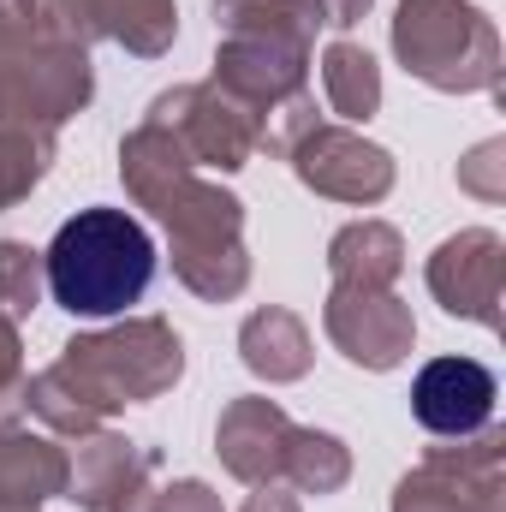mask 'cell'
Segmentation results:
<instances>
[{
  "label": "cell",
  "mask_w": 506,
  "mask_h": 512,
  "mask_svg": "<svg viewBox=\"0 0 506 512\" xmlns=\"http://www.w3.org/2000/svg\"><path fill=\"white\" fill-rule=\"evenodd\" d=\"M322 90H328V102H334L340 120H370L381 108L376 60H370L364 48H352V42H334V48L322 54Z\"/></svg>",
  "instance_id": "cell-19"
},
{
  "label": "cell",
  "mask_w": 506,
  "mask_h": 512,
  "mask_svg": "<svg viewBox=\"0 0 506 512\" xmlns=\"http://www.w3.org/2000/svg\"><path fill=\"white\" fill-rule=\"evenodd\" d=\"M155 512H221V501L203 483H173V489H161Z\"/></svg>",
  "instance_id": "cell-23"
},
{
  "label": "cell",
  "mask_w": 506,
  "mask_h": 512,
  "mask_svg": "<svg viewBox=\"0 0 506 512\" xmlns=\"http://www.w3.org/2000/svg\"><path fill=\"white\" fill-rule=\"evenodd\" d=\"M328 262H334V280L340 286H393V274L405 268V251H399V233L393 227L358 221V227H346L328 245Z\"/></svg>",
  "instance_id": "cell-17"
},
{
  "label": "cell",
  "mask_w": 506,
  "mask_h": 512,
  "mask_svg": "<svg viewBox=\"0 0 506 512\" xmlns=\"http://www.w3.org/2000/svg\"><path fill=\"white\" fill-rule=\"evenodd\" d=\"M495 155H501V143H483V149L471 155V167H465V185H471V191H483V197H501V185L489 179V167H495Z\"/></svg>",
  "instance_id": "cell-24"
},
{
  "label": "cell",
  "mask_w": 506,
  "mask_h": 512,
  "mask_svg": "<svg viewBox=\"0 0 506 512\" xmlns=\"http://www.w3.org/2000/svg\"><path fill=\"white\" fill-rule=\"evenodd\" d=\"M42 304V256L18 239H0V316L24 322Z\"/></svg>",
  "instance_id": "cell-21"
},
{
  "label": "cell",
  "mask_w": 506,
  "mask_h": 512,
  "mask_svg": "<svg viewBox=\"0 0 506 512\" xmlns=\"http://www.w3.org/2000/svg\"><path fill=\"white\" fill-rule=\"evenodd\" d=\"M24 399V358H18V322L0 316V405Z\"/></svg>",
  "instance_id": "cell-22"
},
{
  "label": "cell",
  "mask_w": 506,
  "mask_h": 512,
  "mask_svg": "<svg viewBox=\"0 0 506 512\" xmlns=\"http://www.w3.org/2000/svg\"><path fill=\"white\" fill-rule=\"evenodd\" d=\"M239 352L262 382H298L310 370V334L292 310H256L239 334Z\"/></svg>",
  "instance_id": "cell-16"
},
{
  "label": "cell",
  "mask_w": 506,
  "mask_h": 512,
  "mask_svg": "<svg viewBox=\"0 0 506 512\" xmlns=\"http://www.w3.org/2000/svg\"><path fill=\"white\" fill-rule=\"evenodd\" d=\"M245 512H298V501H292V495H280V489H268V483H262V495H251V501H245Z\"/></svg>",
  "instance_id": "cell-26"
},
{
  "label": "cell",
  "mask_w": 506,
  "mask_h": 512,
  "mask_svg": "<svg viewBox=\"0 0 506 512\" xmlns=\"http://www.w3.org/2000/svg\"><path fill=\"white\" fill-rule=\"evenodd\" d=\"M54 161V126H24V120H6L0 126V209L24 203L42 173Z\"/></svg>",
  "instance_id": "cell-18"
},
{
  "label": "cell",
  "mask_w": 506,
  "mask_h": 512,
  "mask_svg": "<svg viewBox=\"0 0 506 512\" xmlns=\"http://www.w3.org/2000/svg\"><path fill=\"white\" fill-rule=\"evenodd\" d=\"M215 24L227 36H256V42H286L310 54V36L328 24L322 0H215Z\"/></svg>",
  "instance_id": "cell-15"
},
{
  "label": "cell",
  "mask_w": 506,
  "mask_h": 512,
  "mask_svg": "<svg viewBox=\"0 0 506 512\" xmlns=\"http://www.w3.org/2000/svg\"><path fill=\"white\" fill-rule=\"evenodd\" d=\"M286 435H292V423H286L280 405H268V399H239V405H227V417H221V429H215V447H221V459H227L233 477H245V483H274V477H280V459H286Z\"/></svg>",
  "instance_id": "cell-13"
},
{
  "label": "cell",
  "mask_w": 506,
  "mask_h": 512,
  "mask_svg": "<svg viewBox=\"0 0 506 512\" xmlns=\"http://www.w3.org/2000/svg\"><path fill=\"white\" fill-rule=\"evenodd\" d=\"M393 48L405 72L435 90H489L501 72L495 24L465 0H399Z\"/></svg>",
  "instance_id": "cell-4"
},
{
  "label": "cell",
  "mask_w": 506,
  "mask_h": 512,
  "mask_svg": "<svg viewBox=\"0 0 506 512\" xmlns=\"http://www.w3.org/2000/svg\"><path fill=\"white\" fill-rule=\"evenodd\" d=\"M215 90H227L251 114H274L280 102L304 96V48L256 42V36H227L221 60H215Z\"/></svg>",
  "instance_id": "cell-10"
},
{
  "label": "cell",
  "mask_w": 506,
  "mask_h": 512,
  "mask_svg": "<svg viewBox=\"0 0 506 512\" xmlns=\"http://www.w3.org/2000/svg\"><path fill=\"white\" fill-rule=\"evenodd\" d=\"M328 334L364 370H393L411 352V340H417L411 310L387 286H334V298H328Z\"/></svg>",
  "instance_id": "cell-7"
},
{
  "label": "cell",
  "mask_w": 506,
  "mask_h": 512,
  "mask_svg": "<svg viewBox=\"0 0 506 512\" xmlns=\"http://www.w3.org/2000/svg\"><path fill=\"white\" fill-rule=\"evenodd\" d=\"M149 126L173 131L179 149L191 155V167L203 161V167H221V173L245 167L251 149L262 143V137H256V114L245 102H233L227 90H215V84H185V90L155 96Z\"/></svg>",
  "instance_id": "cell-5"
},
{
  "label": "cell",
  "mask_w": 506,
  "mask_h": 512,
  "mask_svg": "<svg viewBox=\"0 0 506 512\" xmlns=\"http://www.w3.org/2000/svg\"><path fill=\"white\" fill-rule=\"evenodd\" d=\"M90 54L60 36L42 0H0V126H60L90 102Z\"/></svg>",
  "instance_id": "cell-3"
},
{
  "label": "cell",
  "mask_w": 506,
  "mask_h": 512,
  "mask_svg": "<svg viewBox=\"0 0 506 512\" xmlns=\"http://www.w3.org/2000/svg\"><path fill=\"white\" fill-rule=\"evenodd\" d=\"M292 167L310 191L340 197V203H376L393 191V155L352 131H304L292 149Z\"/></svg>",
  "instance_id": "cell-8"
},
{
  "label": "cell",
  "mask_w": 506,
  "mask_h": 512,
  "mask_svg": "<svg viewBox=\"0 0 506 512\" xmlns=\"http://www.w3.org/2000/svg\"><path fill=\"white\" fill-rule=\"evenodd\" d=\"M370 6H376V0H322V18H328V24H340V30H352Z\"/></svg>",
  "instance_id": "cell-25"
},
{
  "label": "cell",
  "mask_w": 506,
  "mask_h": 512,
  "mask_svg": "<svg viewBox=\"0 0 506 512\" xmlns=\"http://www.w3.org/2000/svg\"><path fill=\"white\" fill-rule=\"evenodd\" d=\"M66 453L30 429L0 423V512H36L42 501L66 495Z\"/></svg>",
  "instance_id": "cell-14"
},
{
  "label": "cell",
  "mask_w": 506,
  "mask_h": 512,
  "mask_svg": "<svg viewBox=\"0 0 506 512\" xmlns=\"http://www.w3.org/2000/svg\"><path fill=\"white\" fill-rule=\"evenodd\" d=\"M155 239L126 209H78L42 251V286L72 316H126L155 286Z\"/></svg>",
  "instance_id": "cell-2"
},
{
  "label": "cell",
  "mask_w": 506,
  "mask_h": 512,
  "mask_svg": "<svg viewBox=\"0 0 506 512\" xmlns=\"http://www.w3.org/2000/svg\"><path fill=\"white\" fill-rule=\"evenodd\" d=\"M48 24L72 42L114 36L131 54H161L179 30L173 0H48Z\"/></svg>",
  "instance_id": "cell-11"
},
{
  "label": "cell",
  "mask_w": 506,
  "mask_h": 512,
  "mask_svg": "<svg viewBox=\"0 0 506 512\" xmlns=\"http://www.w3.org/2000/svg\"><path fill=\"white\" fill-rule=\"evenodd\" d=\"M179 370H185V352L167 322H126L114 334L72 340L54 370L24 382V405L60 435H90L108 411L167 393Z\"/></svg>",
  "instance_id": "cell-1"
},
{
  "label": "cell",
  "mask_w": 506,
  "mask_h": 512,
  "mask_svg": "<svg viewBox=\"0 0 506 512\" xmlns=\"http://www.w3.org/2000/svg\"><path fill=\"white\" fill-rule=\"evenodd\" d=\"M495 399H501V387H495L489 364H477V358H435L411 382V417L429 435H441V441H471V435L489 429Z\"/></svg>",
  "instance_id": "cell-6"
},
{
  "label": "cell",
  "mask_w": 506,
  "mask_h": 512,
  "mask_svg": "<svg viewBox=\"0 0 506 512\" xmlns=\"http://www.w3.org/2000/svg\"><path fill=\"white\" fill-rule=\"evenodd\" d=\"M280 477H292L304 495H334L346 477H352V459L334 435H316V429H292L286 435V459H280Z\"/></svg>",
  "instance_id": "cell-20"
},
{
  "label": "cell",
  "mask_w": 506,
  "mask_h": 512,
  "mask_svg": "<svg viewBox=\"0 0 506 512\" xmlns=\"http://www.w3.org/2000/svg\"><path fill=\"white\" fill-rule=\"evenodd\" d=\"M501 239L495 233H459V239H447L435 262H429V292L441 298V310L447 316H471V322H483V328H495L501 322Z\"/></svg>",
  "instance_id": "cell-9"
},
{
  "label": "cell",
  "mask_w": 506,
  "mask_h": 512,
  "mask_svg": "<svg viewBox=\"0 0 506 512\" xmlns=\"http://www.w3.org/2000/svg\"><path fill=\"white\" fill-rule=\"evenodd\" d=\"M155 447H137V441H120V435H96L72 477H66V495L84 512H143V483L155 471Z\"/></svg>",
  "instance_id": "cell-12"
}]
</instances>
